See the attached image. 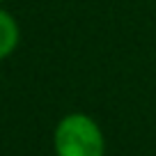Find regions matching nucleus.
I'll return each mask as SVG.
<instances>
[{"label": "nucleus", "instance_id": "nucleus-3", "mask_svg": "<svg viewBox=\"0 0 156 156\" xmlns=\"http://www.w3.org/2000/svg\"><path fill=\"white\" fill-rule=\"evenodd\" d=\"M0 2H5V0H0Z\"/></svg>", "mask_w": 156, "mask_h": 156}, {"label": "nucleus", "instance_id": "nucleus-1", "mask_svg": "<svg viewBox=\"0 0 156 156\" xmlns=\"http://www.w3.org/2000/svg\"><path fill=\"white\" fill-rule=\"evenodd\" d=\"M55 156H106V136L94 117L69 112L55 124Z\"/></svg>", "mask_w": 156, "mask_h": 156}, {"label": "nucleus", "instance_id": "nucleus-2", "mask_svg": "<svg viewBox=\"0 0 156 156\" xmlns=\"http://www.w3.org/2000/svg\"><path fill=\"white\" fill-rule=\"evenodd\" d=\"M19 37H21V32H19L16 19L0 7V60L9 58V55L16 51Z\"/></svg>", "mask_w": 156, "mask_h": 156}]
</instances>
